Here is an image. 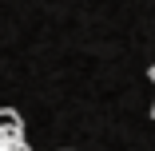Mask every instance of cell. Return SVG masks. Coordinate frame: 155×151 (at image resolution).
Here are the masks:
<instances>
[{"label":"cell","mask_w":155,"mask_h":151,"mask_svg":"<svg viewBox=\"0 0 155 151\" xmlns=\"http://www.w3.org/2000/svg\"><path fill=\"white\" fill-rule=\"evenodd\" d=\"M0 151H32L24 139V119L12 107H0Z\"/></svg>","instance_id":"6da1fadb"},{"label":"cell","mask_w":155,"mask_h":151,"mask_svg":"<svg viewBox=\"0 0 155 151\" xmlns=\"http://www.w3.org/2000/svg\"><path fill=\"white\" fill-rule=\"evenodd\" d=\"M151 115H155V107H151Z\"/></svg>","instance_id":"7a4b0ae2"}]
</instances>
